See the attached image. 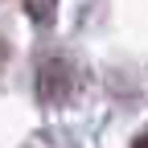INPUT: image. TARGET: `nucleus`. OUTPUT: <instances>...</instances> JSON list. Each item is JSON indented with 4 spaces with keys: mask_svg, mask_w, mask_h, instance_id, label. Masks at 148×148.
I'll list each match as a JSON object with an SVG mask.
<instances>
[{
    "mask_svg": "<svg viewBox=\"0 0 148 148\" xmlns=\"http://www.w3.org/2000/svg\"><path fill=\"white\" fill-rule=\"evenodd\" d=\"M25 8L37 25H49L53 21V8H58V0H25Z\"/></svg>",
    "mask_w": 148,
    "mask_h": 148,
    "instance_id": "1",
    "label": "nucleus"
},
{
    "mask_svg": "<svg viewBox=\"0 0 148 148\" xmlns=\"http://www.w3.org/2000/svg\"><path fill=\"white\" fill-rule=\"evenodd\" d=\"M132 148H148V132H144V136H136V140H132Z\"/></svg>",
    "mask_w": 148,
    "mask_h": 148,
    "instance_id": "2",
    "label": "nucleus"
}]
</instances>
